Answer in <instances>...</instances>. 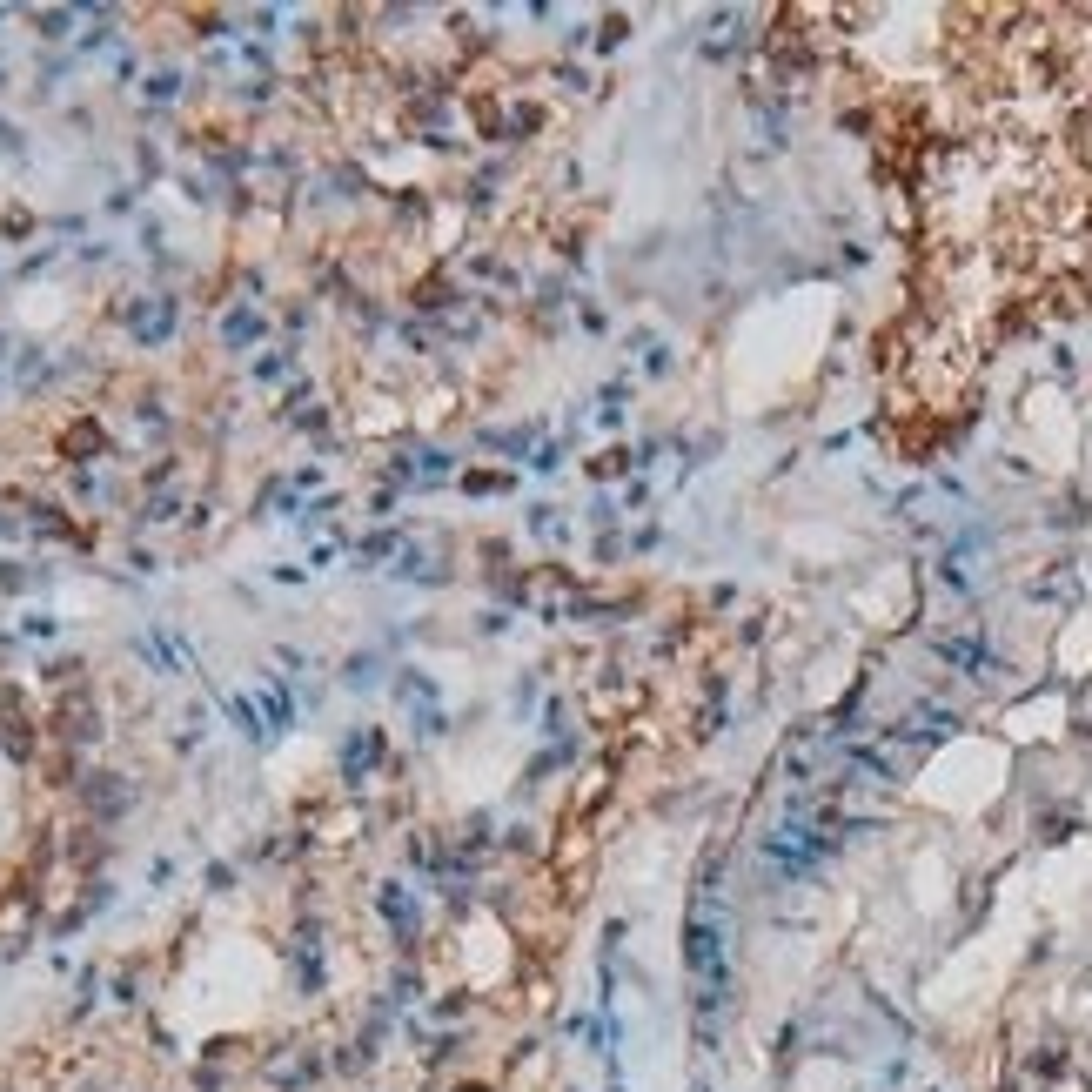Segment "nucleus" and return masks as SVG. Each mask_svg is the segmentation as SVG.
<instances>
[{"label":"nucleus","mask_w":1092,"mask_h":1092,"mask_svg":"<svg viewBox=\"0 0 1092 1092\" xmlns=\"http://www.w3.org/2000/svg\"><path fill=\"white\" fill-rule=\"evenodd\" d=\"M168 322H175V309H168V302H155V309H134V335H141V342H161V335H168Z\"/></svg>","instance_id":"obj_1"},{"label":"nucleus","mask_w":1092,"mask_h":1092,"mask_svg":"<svg viewBox=\"0 0 1092 1092\" xmlns=\"http://www.w3.org/2000/svg\"><path fill=\"white\" fill-rule=\"evenodd\" d=\"M342 764H349V778H362L369 764H376V731H362V737H349V751H342Z\"/></svg>","instance_id":"obj_2"}]
</instances>
